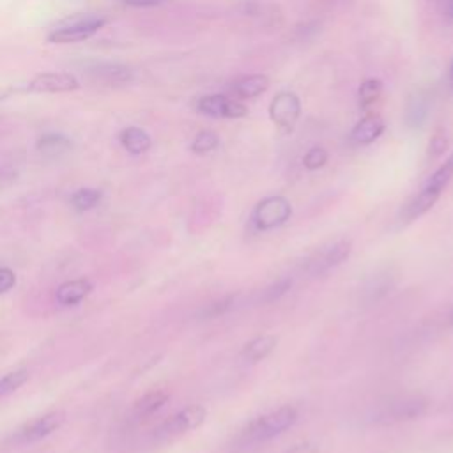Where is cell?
I'll return each mask as SVG.
<instances>
[{
	"label": "cell",
	"instance_id": "6da1fadb",
	"mask_svg": "<svg viewBox=\"0 0 453 453\" xmlns=\"http://www.w3.org/2000/svg\"><path fill=\"white\" fill-rule=\"evenodd\" d=\"M428 400L419 393L391 395L380 400L373 412L372 421L375 425H395L403 421H414L426 414Z\"/></svg>",
	"mask_w": 453,
	"mask_h": 453
},
{
	"label": "cell",
	"instance_id": "7a4b0ae2",
	"mask_svg": "<svg viewBox=\"0 0 453 453\" xmlns=\"http://www.w3.org/2000/svg\"><path fill=\"white\" fill-rule=\"evenodd\" d=\"M297 421V409L294 405H283L278 407L255 421H251L239 435V442L242 446L248 444H260L265 442L280 434H283L287 428H290Z\"/></svg>",
	"mask_w": 453,
	"mask_h": 453
},
{
	"label": "cell",
	"instance_id": "3957f363",
	"mask_svg": "<svg viewBox=\"0 0 453 453\" xmlns=\"http://www.w3.org/2000/svg\"><path fill=\"white\" fill-rule=\"evenodd\" d=\"M352 253V241L350 239H338L334 242H329L311 253L304 262V271L310 276H322L329 273L331 269L338 267L342 262H345Z\"/></svg>",
	"mask_w": 453,
	"mask_h": 453
},
{
	"label": "cell",
	"instance_id": "277c9868",
	"mask_svg": "<svg viewBox=\"0 0 453 453\" xmlns=\"http://www.w3.org/2000/svg\"><path fill=\"white\" fill-rule=\"evenodd\" d=\"M292 216V205L283 196H265L260 200L253 212H251V223L257 230H273L287 223Z\"/></svg>",
	"mask_w": 453,
	"mask_h": 453
},
{
	"label": "cell",
	"instance_id": "5b68a950",
	"mask_svg": "<svg viewBox=\"0 0 453 453\" xmlns=\"http://www.w3.org/2000/svg\"><path fill=\"white\" fill-rule=\"evenodd\" d=\"M207 411L202 405H189L163 421L156 430H154V439L156 441H172L189 430L198 428L205 421Z\"/></svg>",
	"mask_w": 453,
	"mask_h": 453
},
{
	"label": "cell",
	"instance_id": "8992f818",
	"mask_svg": "<svg viewBox=\"0 0 453 453\" xmlns=\"http://www.w3.org/2000/svg\"><path fill=\"white\" fill-rule=\"evenodd\" d=\"M104 25V19L96 16H76L73 19H65L62 25L53 28V32L48 35L51 42H78L92 37L101 27Z\"/></svg>",
	"mask_w": 453,
	"mask_h": 453
},
{
	"label": "cell",
	"instance_id": "52a82bcc",
	"mask_svg": "<svg viewBox=\"0 0 453 453\" xmlns=\"http://www.w3.org/2000/svg\"><path fill=\"white\" fill-rule=\"evenodd\" d=\"M299 111H301L299 99L292 92H280L271 101V106H269L271 120L285 131H292V127L296 126V120L299 117Z\"/></svg>",
	"mask_w": 453,
	"mask_h": 453
},
{
	"label": "cell",
	"instance_id": "ba28073f",
	"mask_svg": "<svg viewBox=\"0 0 453 453\" xmlns=\"http://www.w3.org/2000/svg\"><path fill=\"white\" fill-rule=\"evenodd\" d=\"M80 87L78 80L69 73H42L32 78L25 90L28 92H44V94H60L71 92Z\"/></svg>",
	"mask_w": 453,
	"mask_h": 453
},
{
	"label": "cell",
	"instance_id": "9c48e42d",
	"mask_svg": "<svg viewBox=\"0 0 453 453\" xmlns=\"http://www.w3.org/2000/svg\"><path fill=\"white\" fill-rule=\"evenodd\" d=\"M65 421V412L64 411H51L41 418H35L34 421L27 423L19 430V441L21 442H35L41 441L53 432H57Z\"/></svg>",
	"mask_w": 453,
	"mask_h": 453
},
{
	"label": "cell",
	"instance_id": "30bf717a",
	"mask_svg": "<svg viewBox=\"0 0 453 453\" xmlns=\"http://www.w3.org/2000/svg\"><path fill=\"white\" fill-rule=\"evenodd\" d=\"M395 283H396L395 269L393 267H380L365 281L361 297L366 304L379 303L380 299H384L391 292Z\"/></svg>",
	"mask_w": 453,
	"mask_h": 453
},
{
	"label": "cell",
	"instance_id": "8fae6325",
	"mask_svg": "<svg viewBox=\"0 0 453 453\" xmlns=\"http://www.w3.org/2000/svg\"><path fill=\"white\" fill-rule=\"evenodd\" d=\"M198 110L211 117H228V119H239L246 115V106L239 101L228 99L221 94H212L207 97H202L198 101Z\"/></svg>",
	"mask_w": 453,
	"mask_h": 453
},
{
	"label": "cell",
	"instance_id": "7c38bea8",
	"mask_svg": "<svg viewBox=\"0 0 453 453\" xmlns=\"http://www.w3.org/2000/svg\"><path fill=\"white\" fill-rule=\"evenodd\" d=\"M439 196H441L439 191H435V189L425 186L418 195H414V196L402 207V211H400L402 221H414V219H418L419 216H423L425 212H428V211L435 205V202H437Z\"/></svg>",
	"mask_w": 453,
	"mask_h": 453
},
{
	"label": "cell",
	"instance_id": "4fadbf2b",
	"mask_svg": "<svg viewBox=\"0 0 453 453\" xmlns=\"http://www.w3.org/2000/svg\"><path fill=\"white\" fill-rule=\"evenodd\" d=\"M92 290V283L85 278L80 280H71L62 283L57 292H55V299L58 304L62 306H74L78 303H81Z\"/></svg>",
	"mask_w": 453,
	"mask_h": 453
},
{
	"label": "cell",
	"instance_id": "5bb4252c",
	"mask_svg": "<svg viewBox=\"0 0 453 453\" xmlns=\"http://www.w3.org/2000/svg\"><path fill=\"white\" fill-rule=\"evenodd\" d=\"M384 131V122L380 117L377 115H368L365 119H361L352 133H350V138L354 143H359V145H366V143H372L375 142Z\"/></svg>",
	"mask_w": 453,
	"mask_h": 453
},
{
	"label": "cell",
	"instance_id": "9a60e30c",
	"mask_svg": "<svg viewBox=\"0 0 453 453\" xmlns=\"http://www.w3.org/2000/svg\"><path fill=\"white\" fill-rule=\"evenodd\" d=\"M278 343V338L274 334H260V336H255L251 338L244 347H242V352L241 356L250 361V363H257V361H262L265 359L276 347Z\"/></svg>",
	"mask_w": 453,
	"mask_h": 453
},
{
	"label": "cell",
	"instance_id": "2e32d148",
	"mask_svg": "<svg viewBox=\"0 0 453 453\" xmlns=\"http://www.w3.org/2000/svg\"><path fill=\"white\" fill-rule=\"evenodd\" d=\"M170 395L163 389H154L145 393L140 400H136V403L133 405V416L138 419L149 418L152 416L156 411H159L166 402H168Z\"/></svg>",
	"mask_w": 453,
	"mask_h": 453
},
{
	"label": "cell",
	"instance_id": "e0dca14e",
	"mask_svg": "<svg viewBox=\"0 0 453 453\" xmlns=\"http://www.w3.org/2000/svg\"><path fill=\"white\" fill-rule=\"evenodd\" d=\"M120 142L124 149L131 154H143L150 147L149 134L140 127H127L120 134Z\"/></svg>",
	"mask_w": 453,
	"mask_h": 453
},
{
	"label": "cell",
	"instance_id": "ac0fdd59",
	"mask_svg": "<svg viewBox=\"0 0 453 453\" xmlns=\"http://www.w3.org/2000/svg\"><path fill=\"white\" fill-rule=\"evenodd\" d=\"M267 87H269L267 76L253 74V76H246V78L239 80V81L234 85V90H235V94H237L239 97L251 99V97H257L258 94H262Z\"/></svg>",
	"mask_w": 453,
	"mask_h": 453
},
{
	"label": "cell",
	"instance_id": "d6986e66",
	"mask_svg": "<svg viewBox=\"0 0 453 453\" xmlns=\"http://www.w3.org/2000/svg\"><path fill=\"white\" fill-rule=\"evenodd\" d=\"M99 202H101V193L92 188H81L71 196V205L80 212L94 209Z\"/></svg>",
	"mask_w": 453,
	"mask_h": 453
},
{
	"label": "cell",
	"instance_id": "ffe728a7",
	"mask_svg": "<svg viewBox=\"0 0 453 453\" xmlns=\"http://www.w3.org/2000/svg\"><path fill=\"white\" fill-rule=\"evenodd\" d=\"M71 147V142L62 134H46L39 140L37 149L46 156H58Z\"/></svg>",
	"mask_w": 453,
	"mask_h": 453
},
{
	"label": "cell",
	"instance_id": "44dd1931",
	"mask_svg": "<svg viewBox=\"0 0 453 453\" xmlns=\"http://www.w3.org/2000/svg\"><path fill=\"white\" fill-rule=\"evenodd\" d=\"M28 380V370L18 368L14 372H9L0 379V396H5L16 389H19Z\"/></svg>",
	"mask_w": 453,
	"mask_h": 453
},
{
	"label": "cell",
	"instance_id": "7402d4cb",
	"mask_svg": "<svg viewBox=\"0 0 453 453\" xmlns=\"http://www.w3.org/2000/svg\"><path fill=\"white\" fill-rule=\"evenodd\" d=\"M451 177H453V156H451L446 163H442V165L432 173V177L426 180L425 186H428V188H432V189L442 193V189L446 188V184L449 182Z\"/></svg>",
	"mask_w": 453,
	"mask_h": 453
},
{
	"label": "cell",
	"instance_id": "603a6c76",
	"mask_svg": "<svg viewBox=\"0 0 453 453\" xmlns=\"http://www.w3.org/2000/svg\"><path fill=\"white\" fill-rule=\"evenodd\" d=\"M234 301H235V296L234 294H226L212 303H209L203 310H202V317L203 319H216V317H221L225 315L232 306H234Z\"/></svg>",
	"mask_w": 453,
	"mask_h": 453
},
{
	"label": "cell",
	"instance_id": "cb8c5ba5",
	"mask_svg": "<svg viewBox=\"0 0 453 453\" xmlns=\"http://www.w3.org/2000/svg\"><path fill=\"white\" fill-rule=\"evenodd\" d=\"M380 92H382L380 80L370 78V80L363 81L361 87H359V103H361V106H368V104L375 103L379 99Z\"/></svg>",
	"mask_w": 453,
	"mask_h": 453
},
{
	"label": "cell",
	"instance_id": "d4e9b609",
	"mask_svg": "<svg viewBox=\"0 0 453 453\" xmlns=\"http://www.w3.org/2000/svg\"><path fill=\"white\" fill-rule=\"evenodd\" d=\"M292 287V280L290 278H280L274 283H271L269 287H265L264 294H262V301L264 303H274L280 297H283Z\"/></svg>",
	"mask_w": 453,
	"mask_h": 453
},
{
	"label": "cell",
	"instance_id": "484cf974",
	"mask_svg": "<svg viewBox=\"0 0 453 453\" xmlns=\"http://www.w3.org/2000/svg\"><path fill=\"white\" fill-rule=\"evenodd\" d=\"M425 115H426V104H425L423 97H419V96L412 97V99L407 103V113H405L407 122H409L411 126H414V127H416V126H421Z\"/></svg>",
	"mask_w": 453,
	"mask_h": 453
},
{
	"label": "cell",
	"instance_id": "4316f807",
	"mask_svg": "<svg viewBox=\"0 0 453 453\" xmlns=\"http://www.w3.org/2000/svg\"><path fill=\"white\" fill-rule=\"evenodd\" d=\"M216 145H218V136L211 131H203V133L196 134V138L191 143V149L196 154H205V152L212 150Z\"/></svg>",
	"mask_w": 453,
	"mask_h": 453
},
{
	"label": "cell",
	"instance_id": "83f0119b",
	"mask_svg": "<svg viewBox=\"0 0 453 453\" xmlns=\"http://www.w3.org/2000/svg\"><path fill=\"white\" fill-rule=\"evenodd\" d=\"M326 161H327V152L322 147L310 149L303 157V165L308 170H319L326 165Z\"/></svg>",
	"mask_w": 453,
	"mask_h": 453
},
{
	"label": "cell",
	"instance_id": "f1b7e54d",
	"mask_svg": "<svg viewBox=\"0 0 453 453\" xmlns=\"http://www.w3.org/2000/svg\"><path fill=\"white\" fill-rule=\"evenodd\" d=\"M446 147H448V138H446V134H444L442 131H439V133H435V134L430 138L428 154H430L432 157H437V156H441V154L446 150Z\"/></svg>",
	"mask_w": 453,
	"mask_h": 453
},
{
	"label": "cell",
	"instance_id": "f546056e",
	"mask_svg": "<svg viewBox=\"0 0 453 453\" xmlns=\"http://www.w3.org/2000/svg\"><path fill=\"white\" fill-rule=\"evenodd\" d=\"M16 285V274L9 267H0V294L9 292Z\"/></svg>",
	"mask_w": 453,
	"mask_h": 453
},
{
	"label": "cell",
	"instance_id": "4dcf8cb0",
	"mask_svg": "<svg viewBox=\"0 0 453 453\" xmlns=\"http://www.w3.org/2000/svg\"><path fill=\"white\" fill-rule=\"evenodd\" d=\"M283 453H319V448H317V444H313L310 441H304V442L294 444L292 448H288Z\"/></svg>",
	"mask_w": 453,
	"mask_h": 453
},
{
	"label": "cell",
	"instance_id": "1f68e13d",
	"mask_svg": "<svg viewBox=\"0 0 453 453\" xmlns=\"http://www.w3.org/2000/svg\"><path fill=\"white\" fill-rule=\"evenodd\" d=\"M165 0H126V4H131V5H142V7H145V5H157V4H163Z\"/></svg>",
	"mask_w": 453,
	"mask_h": 453
},
{
	"label": "cell",
	"instance_id": "d6a6232c",
	"mask_svg": "<svg viewBox=\"0 0 453 453\" xmlns=\"http://www.w3.org/2000/svg\"><path fill=\"white\" fill-rule=\"evenodd\" d=\"M446 322H448V326L453 327V308L449 310V313H448V317H446Z\"/></svg>",
	"mask_w": 453,
	"mask_h": 453
},
{
	"label": "cell",
	"instance_id": "836d02e7",
	"mask_svg": "<svg viewBox=\"0 0 453 453\" xmlns=\"http://www.w3.org/2000/svg\"><path fill=\"white\" fill-rule=\"evenodd\" d=\"M448 14L453 18V0H449V4H448Z\"/></svg>",
	"mask_w": 453,
	"mask_h": 453
},
{
	"label": "cell",
	"instance_id": "e575fe53",
	"mask_svg": "<svg viewBox=\"0 0 453 453\" xmlns=\"http://www.w3.org/2000/svg\"><path fill=\"white\" fill-rule=\"evenodd\" d=\"M451 80H453V65H451Z\"/></svg>",
	"mask_w": 453,
	"mask_h": 453
}]
</instances>
